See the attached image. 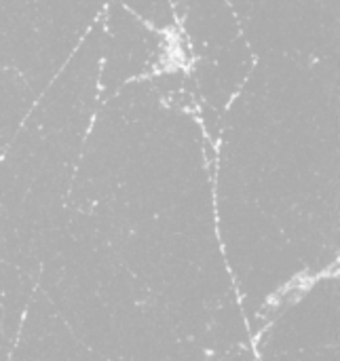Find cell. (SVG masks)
<instances>
[{
    "label": "cell",
    "mask_w": 340,
    "mask_h": 361,
    "mask_svg": "<svg viewBox=\"0 0 340 361\" xmlns=\"http://www.w3.org/2000/svg\"><path fill=\"white\" fill-rule=\"evenodd\" d=\"M11 345H13V338L2 330V311H0V361H6Z\"/></svg>",
    "instance_id": "3957f363"
},
{
    "label": "cell",
    "mask_w": 340,
    "mask_h": 361,
    "mask_svg": "<svg viewBox=\"0 0 340 361\" xmlns=\"http://www.w3.org/2000/svg\"><path fill=\"white\" fill-rule=\"evenodd\" d=\"M336 277L320 275L275 313L258 338L260 361H336Z\"/></svg>",
    "instance_id": "6da1fadb"
},
{
    "label": "cell",
    "mask_w": 340,
    "mask_h": 361,
    "mask_svg": "<svg viewBox=\"0 0 340 361\" xmlns=\"http://www.w3.org/2000/svg\"><path fill=\"white\" fill-rule=\"evenodd\" d=\"M6 361H104L93 353L36 292L28 302L19 330L13 336Z\"/></svg>",
    "instance_id": "7a4b0ae2"
}]
</instances>
